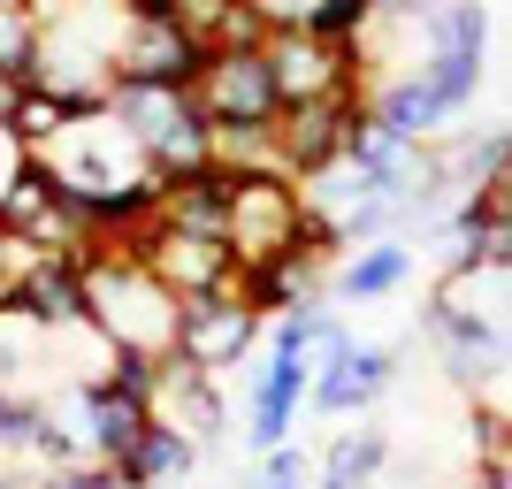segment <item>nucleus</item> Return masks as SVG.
Masks as SVG:
<instances>
[{
  "label": "nucleus",
  "mask_w": 512,
  "mask_h": 489,
  "mask_svg": "<svg viewBox=\"0 0 512 489\" xmlns=\"http://www.w3.org/2000/svg\"><path fill=\"white\" fill-rule=\"evenodd\" d=\"M123 16H184V0H123Z\"/></svg>",
  "instance_id": "nucleus-24"
},
{
  "label": "nucleus",
  "mask_w": 512,
  "mask_h": 489,
  "mask_svg": "<svg viewBox=\"0 0 512 489\" xmlns=\"http://www.w3.org/2000/svg\"><path fill=\"white\" fill-rule=\"evenodd\" d=\"M306 398H314V360L268 352L260 367H245V444H253L260 459H268V451H283Z\"/></svg>",
  "instance_id": "nucleus-10"
},
{
  "label": "nucleus",
  "mask_w": 512,
  "mask_h": 489,
  "mask_svg": "<svg viewBox=\"0 0 512 489\" xmlns=\"http://www.w3.org/2000/svg\"><path fill=\"white\" fill-rule=\"evenodd\" d=\"M245 8L260 16L268 39H283V31H321V8H329V0H245Z\"/></svg>",
  "instance_id": "nucleus-20"
},
{
  "label": "nucleus",
  "mask_w": 512,
  "mask_h": 489,
  "mask_svg": "<svg viewBox=\"0 0 512 489\" xmlns=\"http://www.w3.org/2000/svg\"><path fill=\"white\" fill-rule=\"evenodd\" d=\"M383 459H390V436H383V428L337 436V444H329V459H321V489H375Z\"/></svg>",
  "instance_id": "nucleus-18"
},
{
  "label": "nucleus",
  "mask_w": 512,
  "mask_h": 489,
  "mask_svg": "<svg viewBox=\"0 0 512 489\" xmlns=\"http://www.w3.org/2000/svg\"><path fill=\"white\" fill-rule=\"evenodd\" d=\"M299 237H306L299 176H283V169L237 176L230 169V253H237V268H260V260L299 253Z\"/></svg>",
  "instance_id": "nucleus-4"
},
{
  "label": "nucleus",
  "mask_w": 512,
  "mask_h": 489,
  "mask_svg": "<svg viewBox=\"0 0 512 489\" xmlns=\"http://www.w3.org/2000/svg\"><path fill=\"white\" fill-rule=\"evenodd\" d=\"M192 459H199V444L184 436V428H169V421H153L138 444H130V459L115 474H123V489H161V482H184L192 474Z\"/></svg>",
  "instance_id": "nucleus-16"
},
{
  "label": "nucleus",
  "mask_w": 512,
  "mask_h": 489,
  "mask_svg": "<svg viewBox=\"0 0 512 489\" xmlns=\"http://www.w3.org/2000/svg\"><path fill=\"white\" fill-rule=\"evenodd\" d=\"M214 46L199 39L184 16H130L123 46H115V85H176L192 92Z\"/></svg>",
  "instance_id": "nucleus-8"
},
{
  "label": "nucleus",
  "mask_w": 512,
  "mask_h": 489,
  "mask_svg": "<svg viewBox=\"0 0 512 489\" xmlns=\"http://www.w3.org/2000/svg\"><path fill=\"white\" fill-rule=\"evenodd\" d=\"M23 8H31V16H39L46 31H54V23H69L77 8H85V0H23Z\"/></svg>",
  "instance_id": "nucleus-23"
},
{
  "label": "nucleus",
  "mask_w": 512,
  "mask_h": 489,
  "mask_svg": "<svg viewBox=\"0 0 512 489\" xmlns=\"http://www.w3.org/2000/svg\"><path fill=\"white\" fill-rule=\"evenodd\" d=\"M199 115L214 130H268L283 115V92H276V69H268V46H214L207 69L192 85Z\"/></svg>",
  "instance_id": "nucleus-5"
},
{
  "label": "nucleus",
  "mask_w": 512,
  "mask_h": 489,
  "mask_svg": "<svg viewBox=\"0 0 512 489\" xmlns=\"http://www.w3.org/2000/svg\"><path fill=\"white\" fill-rule=\"evenodd\" d=\"M46 23L23 8V0H0V77H23L31 85V62H39Z\"/></svg>",
  "instance_id": "nucleus-19"
},
{
  "label": "nucleus",
  "mask_w": 512,
  "mask_h": 489,
  "mask_svg": "<svg viewBox=\"0 0 512 489\" xmlns=\"http://www.w3.org/2000/svg\"><path fill=\"white\" fill-rule=\"evenodd\" d=\"M436 298L459 306V314H474L497 337H512V260H451Z\"/></svg>",
  "instance_id": "nucleus-14"
},
{
  "label": "nucleus",
  "mask_w": 512,
  "mask_h": 489,
  "mask_svg": "<svg viewBox=\"0 0 512 489\" xmlns=\"http://www.w3.org/2000/svg\"><path fill=\"white\" fill-rule=\"evenodd\" d=\"M85 298H92V329H100L115 352H146V360H169V352H176L184 298L153 276L146 260L92 253L85 260Z\"/></svg>",
  "instance_id": "nucleus-1"
},
{
  "label": "nucleus",
  "mask_w": 512,
  "mask_h": 489,
  "mask_svg": "<svg viewBox=\"0 0 512 489\" xmlns=\"http://www.w3.org/2000/svg\"><path fill=\"white\" fill-rule=\"evenodd\" d=\"M23 161H31V153L16 146V130L0 123V192H8V184H16V169H23Z\"/></svg>",
  "instance_id": "nucleus-22"
},
{
  "label": "nucleus",
  "mask_w": 512,
  "mask_h": 489,
  "mask_svg": "<svg viewBox=\"0 0 512 489\" xmlns=\"http://www.w3.org/2000/svg\"><path fill=\"white\" fill-rule=\"evenodd\" d=\"M505 184H512V130H505Z\"/></svg>",
  "instance_id": "nucleus-25"
},
{
  "label": "nucleus",
  "mask_w": 512,
  "mask_h": 489,
  "mask_svg": "<svg viewBox=\"0 0 512 489\" xmlns=\"http://www.w3.org/2000/svg\"><path fill=\"white\" fill-rule=\"evenodd\" d=\"M268 69H276L283 107L352 100V92H367V54H360V46L321 39V31H283V39H268Z\"/></svg>",
  "instance_id": "nucleus-6"
},
{
  "label": "nucleus",
  "mask_w": 512,
  "mask_h": 489,
  "mask_svg": "<svg viewBox=\"0 0 512 489\" xmlns=\"http://www.w3.org/2000/svg\"><path fill=\"white\" fill-rule=\"evenodd\" d=\"M115 123L146 146L153 176H199L214 169V123L199 115L192 92H176V85H115Z\"/></svg>",
  "instance_id": "nucleus-2"
},
{
  "label": "nucleus",
  "mask_w": 512,
  "mask_h": 489,
  "mask_svg": "<svg viewBox=\"0 0 512 489\" xmlns=\"http://www.w3.org/2000/svg\"><path fill=\"white\" fill-rule=\"evenodd\" d=\"M268 337V321L245 306L237 291H214V298H184V329H176V360H192L199 375H230V367L253 360V344Z\"/></svg>",
  "instance_id": "nucleus-9"
},
{
  "label": "nucleus",
  "mask_w": 512,
  "mask_h": 489,
  "mask_svg": "<svg viewBox=\"0 0 512 489\" xmlns=\"http://www.w3.org/2000/svg\"><path fill=\"white\" fill-rule=\"evenodd\" d=\"M360 115V92L352 100H306V107H283L276 115V169L283 176H321L344 161V130Z\"/></svg>",
  "instance_id": "nucleus-12"
},
{
  "label": "nucleus",
  "mask_w": 512,
  "mask_h": 489,
  "mask_svg": "<svg viewBox=\"0 0 512 489\" xmlns=\"http://www.w3.org/2000/svg\"><path fill=\"white\" fill-rule=\"evenodd\" d=\"M16 314L39 321L46 337H69L92 321V298H85V260L77 253H31L23 260V283H16Z\"/></svg>",
  "instance_id": "nucleus-13"
},
{
  "label": "nucleus",
  "mask_w": 512,
  "mask_h": 489,
  "mask_svg": "<svg viewBox=\"0 0 512 489\" xmlns=\"http://www.w3.org/2000/svg\"><path fill=\"white\" fill-rule=\"evenodd\" d=\"M85 115H100V107H77V100H62V92H23L16 100V115H8V130H16V146L23 153H54V138H62L69 123H85Z\"/></svg>",
  "instance_id": "nucleus-17"
},
{
  "label": "nucleus",
  "mask_w": 512,
  "mask_h": 489,
  "mask_svg": "<svg viewBox=\"0 0 512 489\" xmlns=\"http://www.w3.org/2000/svg\"><path fill=\"white\" fill-rule=\"evenodd\" d=\"M260 489H321V467L306 459V451H268V467H260Z\"/></svg>",
  "instance_id": "nucleus-21"
},
{
  "label": "nucleus",
  "mask_w": 512,
  "mask_h": 489,
  "mask_svg": "<svg viewBox=\"0 0 512 489\" xmlns=\"http://www.w3.org/2000/svg\"><path fill=\"white\" fill-rule=\"evenodd\" d=\"M130 260H146L153 276L169 283L176 298H214V291H237V253L230 237H199V230H169V222H153V230L130 237Z\"/></svg>",
  "instance_id": "nucleus-7"
},
{
  "label": "nucleus",
  "mask_w": 512,
  "mask_h": 489,
  "mask_svg": "<svg viewBox=\"0 0 512 489\" xmlns=\"http://www.w3.org/2000/svg\"><path fill=\"white\" fill-rule=\"evenodd\" d=\"M390 375H398V352L390 344H352L337 329V337L314 352V413H360V405H375L390 390Z\"/></svg>",
  "instance_id": "nucleus-11"
},
{
  "label": "nucleus",
  "mask_w": 512,
  "mask_h": 489,
  "mask_svg": "<svg viewBox=\"0 0 512 489\" xmlns=\"http://www.w3.org/2000/svg\"><path fill=\"white\" fill-rule=\"evenodd\" d=\"M413 283V245L406 237H383V245H360V253H344V268L329 276V291L344 306H367V298H398Z\"/></svg>",
  "instance_id": "nucleus-15"
},
{
  "label": "nucleus",
  "mask_w": 512,
  "mask_h": 489,
  "mask_svg": "<svg viewBox=\"0 0 512 489\" xmlns=\"http://www.w3.org/2000/svg\"><path fill=\"white\" fill-rule=\"evenodd\" d=\"M39 161L62 176L69 199H115V192H146V184H153L146 146L115 123V107L85 115V123H69L62 138H54V153H39Z\"/></svg>",
  "instance_id": "nucleus-3"
}]
</instances>
